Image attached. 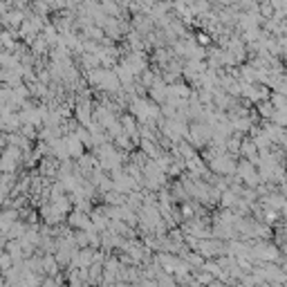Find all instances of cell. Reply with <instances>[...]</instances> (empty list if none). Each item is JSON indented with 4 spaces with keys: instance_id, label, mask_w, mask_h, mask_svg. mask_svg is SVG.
<instances>
[{
    "instance_id": "6da1fadb",
    "label": "cell",
    "mask_w": 287,
    "mask_h": 287,
    "mask_svg": "<svg viewBox=\"0 0 287 287\" xmlns=\"http://www.w3.org/2000/svg\"><path fill=\"white\" fill-rule=\"evenodd\" d=\"M40 287H58V283L54 278H45V281H40Z\"/></svg>"
},
{
    "instance_id": "7a4b0ae2",
    "label": "cell",
    "mask_w": 287,
    "mask_h": 287,
    "mask_svg": "<svg viewBox=\"0 0 287 287\" xmlns=\"http://www.w3.org/2000/svg\"><path fill=\"white\" fill-rule=\"evenodd\" d=\"M197 281H200V283H211V276H209V274H200Z\"/></svg>"
}]
</instances>
